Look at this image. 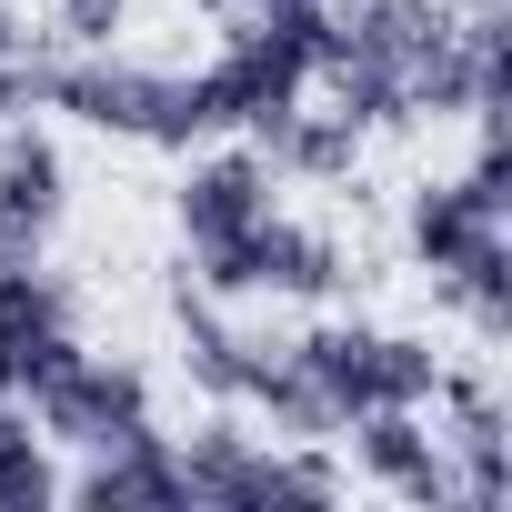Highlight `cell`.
Returning <instances> with one entry per match:
<instances>
[{"mask_svg": "<svg viewBox=\"0 0 512 512\" xmlns=\"http://www.w3.org/2000/svg\"><path fill=\"white\" fill-rule=\"evenodd\" d=\"M41 101L111 131V141H151V151H191L221 131L211 71H151V61H111V51H61L41 61Z\"/></svg>", "mask_w": 512, "mask_h": 512, "instance_id": "cell-1", "label": "cell"}, {"mask_svg": "<svg viewBox=\"0 0 512 512\" xmlns=\"http://www.w3.org/2000/svg\"><path fill=\"white\" fill-rule=\"evenodd\" d=\"M282 362L322 392L332 432H342L352 412H372V402H432V372H442L432 342H412V332H372V322H312L302 342H282Z\"/></svg>", "mask_w": 512, "mask_h": 512, "instance_id": "cell-2", "label": "cell"}, {"mask_svg": "<svg viewBox=\"0 0 512 512\" xmlns=\"http://www.w3.org/2000/svg\"><path fill=\"white\" fill-rule=\"evenodd\" d=\"M181 492L211 512H272V502H342V462L332 452H272L241 422H211L181 452Z\"/></svg>", "mask_w": 512, "mask_h": 512, "instance_id": "cell-3", "label": "cell"}, {"mask_svg": "<svg viewBox=\"0 0 512 512\" xmlns=\"http://www.w3.org/2000/svg\"><path fill=\"white\" fill-rule=\"evenodd\" d=\"M342 272H352V262H342V241L312 231V221H282V211H262L241 241H221V251H201V292H211V302H241V292L332 302Z\"/></svg>", "mask_w": 512, "mask_h": 512, "instance_id": "cell-4", "label": "cell"}, {"mask_svg": "<svg viewBox=\"0 0 512 512\" xmlns=\"http://www.w3.org/2000/svg\"><path fill=\"white\" fill-rule=\"evenodd\" d=\"M21 412L41 422V442L101 452V442L151 432V382H141V362H101V352H81V362H71V372H51Z\"/></svg>", "mask_w": 512, "mask_h": 512, "instance_id": "cell-5", "label": "cell"}, {"mask_svg": "<svg viewBox=\"0 0 512 512\" xmlns=\"http://www.w3.org/2000/svg\"><path fill=\"white\" fill-rule=\"evenodd\" d=\"M81 362V322H71V292L31 262L21 282H0V402H31L51 372Z\"/></svg>", "mask_w": 512, "mask_h": 512, "instance_id": "cell-6", "label": "cell"}, {"mask_svg": "<svg viewBox=\"0 0 512 512\" xmlns=\"http://www.w3.org/2000/svg\"><path fill=\"white\" fill-rule=\"evenodd\" d=\"M342 442H352V462H362L392 502H412V512H442V502H452V452H442V432L422 422V402H372V412L342 422Z\"/></svg>", "mask_w": 512, "mask_h": 512, "instance_id": "cell-7", "label": "cell"}, {"mask_svg": "<svg viewBox=\"0 0 512 512\" xmlns=\"http://www.w3.org/2000/svg\"><path fill=\"white\" fill-rule=\"evenodd\" d=\"M272 181H282V171H272L262 151H251V141H241V151H211V161H191V181H181V241H191V251H221V241H241L251 221L272 211Z\"/></svg>", "mask_w": 512, "mask_h": 512, "instance_id": "cell-8", "label": "cell"}, {"mask_svg": "<svg viewBox=\"0 0 512 512\" xmlns=\"http://www.w3.org/2000/svg\"><path fill=\"white\" fill-rule=\"evenodd\" d=\"M61 211H71V161H61V141L31 131V121H0V241L41 251Z\"/></svg>", "mask_w": 512, "mask_h": 512, "instance_id": "cell-9", "label": "cell"}, {"mask_svg": "<svg viewBox=\"0 0 512 512\" xmlns=\"http://www.w3.org/2000/svg\"><path fill=\"white\" fill-rule=\"evenodd\" d=\"M71 492H81L91 512H191V492H181V442H171V432L101 442Z\"/></svg>", "mask_w": 512, "mask_h": 512, "instance_id": "cell-10", "label": "cell"}, {"mask_svg": "<svg viewBox=\"0 0 512 512\" xmlns=\"http://www.w3.org/2000/svg\"><path fill=\"white\" fill-rule=\"evenodd\" d=\"M171 322H181V372H191V382H201L211 402H241V392H251V372H262V352H272V342H251V332H231V322H221V302H211V292H201L191 272L171 282Z\"/></svg>", "mask_w": 512, "mask_h": 512, "instance_id": "cell-11", "label": "cell"}, {"mask_svg": "<svg viewBox=\"0 0 512 512\" xmlns=\"http://www.w3.org/2000/svg\"><path fill=\"white\" fill-rule=\"evenodd\" d=\"M251 151H262L272 171H292V181H352V161H362V131L342 121V111H282V121H262L251 131Z\"/></svg>", "mask_w": 512, "mask_h": 512, "instance_id": "cell-12", "label": "cell"}, {"mask_svg": "<svg viewBox=\"0 0 512 512\" xmlns=\"http://www.w3.org/2000/svg\"><path fill=\"white\" fill-rule=\"evenodd\" d=\"M61 502V472H51V442L21 402H0V512H41Z\"/></svg>", "mask_w": 512, "mask_h": 512, "instance_id": "cell-13", "label": "cell"}, {"mask_svg": "<svg viewBox=\"0 0 512 512\" xmlns=\"http://www.w3.org/2000/svg\"><path fill=\"white\" fill-rule=\"evenodd\" d=\"M131 21V0H51V31L61 51H111V31Z\"/></svg>", "mask_w": 512, "mask_h": 512, "instance_id": "cell-14", "label": "cell"}, {"mask_svg": "<svg viewBox=\"0 0 512 512\" xmlns=\"http://www.w3.org/2000/svg\"><path fill=\"white\" fill-rule=\"evenodd\" d=\"M31 262H41V251H21V241H0V282H21Z\"/></svg>", "mask_w": 512, "mask_h": 512, "instance_id": "cell-15", "label": "cell"}, {"mask_svg": "<svg viewBox=\"0 0 512 512\" xmlns=\"http://www.w3.org/2000/svg\"><path fill=\"white\" fill-rule=\"evenodd\" d=\"M191 11H211V21H251V0H191Z\"/></svg>", "mask_w": 512, "mask_h": 512, "instance_id": "cell-16", "label": "cell"}, {"mask_svg": "<svg viewBox=\"0 0 512 512\" xmlns=\"http://www.w3.org/2000/svg\"><path fill=\"white\" fill-rule=\"evenodd\" d=\"M0 51H21V21H11V0H0Z\"/></svg>", "mask_w": 512, "mask_h": 512, "instance_id": "cell-17", "label": "cell"}, {"mask_svg": "<svg viewBox=\"0 0 512 512\" xmlns=\"http://www.w3.org/2000/svg\"><path fill=\"white\" fill-rule=\"evenodd\" d=\"M251 11H272V0H251Z\"/></svg>", "mask_w": 512, "mask_h": 512, "instance_id": "cell-18", "label": "cell"}]
</instances>
